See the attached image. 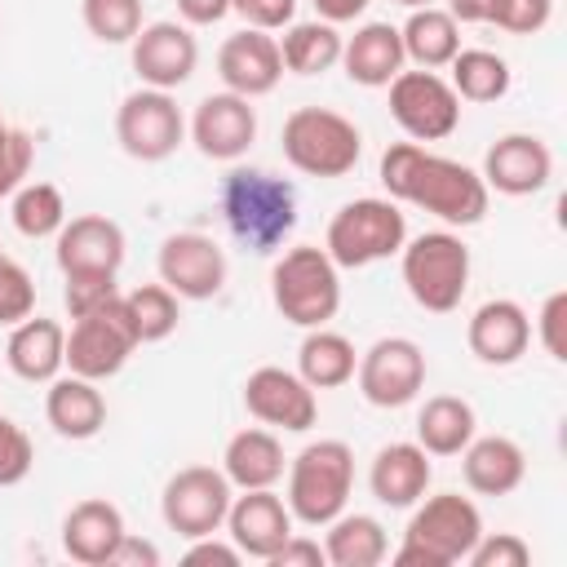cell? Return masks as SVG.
<instances>
[{"instance_id":"cell-1","label":"cell","mask_w":567,"mask_h":567,"mask_svg":"<svg viewBox=\"0 0 567 567\" xmlns=\"http://www.w3.org/2000/svg\"><path fill=\"white\" fill-rule=\"evenodd\" d=\"M377 173H381V186L394 204L425 208L447 230H465V226H478L487 217L492 190L483 186L478 168L447 159V155H434L421 142H390L381 151Z\"/></svg>"},{"instance_id":"cell-2","label":"cell","mask_w":567,"mask_h":567,"mask_svg":"<svg viewBox=\"0 0 567 567\" xmlns=\"http://www.w3.org/2000/svg\"><path fill=\"white\" fill-rule=\"evenodd\" d=\"M221 217L248 252H275L297 230V190L266 168H230L221 177Z\"/></svg>"},{"instance_id":"cell-3","label":"cell","mask_w":567,"mask_h":567,"mask_svg":"<svg viewBox=\"0 0 567 567\" xmlns=\"http://www.w3.org/2000/svg\"><path fill=\"white\" fill-rule=\"evenodd\" d=\"M478 536H483V514L470 496L461 492L421 496L412 505L394 563L399 567H452V563H465Z\"/></svg>"},{"instance_id":"cell-4","label":"cell","mask_w":567,"mask_h":567,"mask_svg":"<svg viewBox=\"0 0 567 567\" xmlns=\"http://www.w3.org/2000/svg\"><path fill=\"white\" fill-rule=\"evenodd\" d=\"M284 474H288L284 501L292 509V523L328 527L354 492V452L341 439H315L288 461Z\"/></svg>"},{"instance_id":"cell-5","label":"cell","mask_w":567,"mask_h":567,"mask_svg":"<svg viewBox=\"0 0 567 567\" xmlns=\"http://www.w3.org/2000/svg\"><path fill=\"white\" fill-rule=\"evenodd\" d=\"M270 301L292 328H323L341 310V270L319 244H292L270 270Z\"/></svg>"},{"instance_id":"cell-6","label":"cell","mask_w":567,"mask_h":567,"mask_svg":"<svg viewBox=\"0 0 567 567\" xmlns=\"http://www.w3.org/2000/svg\"><path fill=\"white\" fill-rule=\"evenodd\" d=\"M284 159L306 177H346L363 155V133L332 106H297L279 128Z\"/></svg>"},{"instance_id":"cell-7","label":"cell","mask_w":567,"mask_h":567,"mask_svg":"<svg viewBox=\"0 0 567 567\" xmlns=\"http://www.w3.org/2000/svg\"><path fill=\"white\" fill-rule=\"evenodd\" d=\"M399 270L408 297L430 315H452L470 288V244L456 230H425L403 239Z\"/></svg>"},{"instance_id":"cell-8","label":"cell","mask_w":567,"mask_h":567,"mask_svg":"<svg viewBox=\"0 0 567 567\" xmlns=\"http://www.w3.org/2000/svg\"><path fill=\"white\" fill-rule=\"evenodd\" d=\"M408 239V217L394 199L381 195H363L350 199L332 213L328 235H323V252L337 261V270H363L372 261L399 257Z\"/></svg>"},{"instance_id":"cell-9","label":"cell","mask_w":567,"mask_h":567,"mask_svg":"<svg viewBox=\"0 0 567 567\" xmlns=\"http://www.w3.org/2000/svg\"><path fill=\"white\" fill-rule=\"evenodd\" d=\"M115 142L128 159L159 164L186 142V115L173 93L164 89H137L115 106Z\"/></svg>"},{"instance_id":"cell-10","label":"cell","mask_w":567,"mask_h":567,"mask_svg":"<svg viewBox=\"0 0 567 567\" xmlns=\"http://www.w3.org/2000/svg\"><path fill=\"white\" fill-rule=\"evenodd\" d=\"M235 501V487L221 470L213 465H186L177 470L164 492H159V514H164V527L177 532L182 540H195V536H213L226 527V509Z\"/></svg>"},{"instance_id":"cell-11","label":"cell","mask_w":567,"mask_h":567,"mask_svg":"<svg viewBox=\"0 0 567 567\" xmlns=\"http://www.w3.org/2000/svg\"><path fill=\"white\" fill-rule=\"evenodd\" d=\"M390 115L408 142H443L461 124V97L439 71H399L390 84Z\"/></svg>"},{"instance_id":"cell-12","label":"cell","mask_w":567,"mask_h":567,"mask_svg":"<svg viewBox=\"0 0 567 567\" xmlns=\"http://www.w3.org/2000/svg\"><path fill=\"white\" fill-rule=\"evenodd\" d=\"M354 381L372 408H408L425 390V350L412 337H377L359 354Z\"/></svg>"},{"instance_id":"cell-13","label":"cell","mask_w":567,"mask_h":567,"mask_svg":"<svg viewBox=\"0 0 567 567\" xmlns=\"http://www.w3.org/2000/svg\"><path fill=\"white\" fill-rule=\"evenodd\" d=\"M133 350H137V337L124 319V292L106 310L75 319L71 332H66V368L75 377H89V381L115 377L128 363Z\"/></svg>"},{"instance_id":"cell-14","label":"cell","mask_w":567,"mask_h":567,"mask_svg":"<svg viewBox=\"0 0 567 567\" xmlns=\"http://www.w3.org/2000/svg\"><path fill=\"white\" fill-rule=\"evenodd\" d=\"M159 284L173 288L182 301H208L226 288V248L204 230H177L159 244L155 257Z\"/></svg>"},{"instance_id":"cell-15","label":"cell","mask_w":567,"mask_h":567,"mask_svg":"<svg viewBox=\"0 0 567 567\" xmlns=\"http://www.w3.org/2000/svg\"><path fill=\"white\" fill-rule=\"evenodd\" d=\"M128 58H133V71L146 89H182L195 66H199V40L186 22L177 18H164V22H146L133 40H128Z\"/></svg>"},{"instance_id":"cell-16","label":"cell","mask_w":567,"mask_h":567,"mask_svg":"<svg viewBox=\"0 0 567 567\" xmlns=\"http://www.w3.org/2000/svg\"><path fill=\"white\" fill-rule=\"evenodd\" d=\"M244 408H248L252 421H261L270 430H284V434H306L319 421L315 390L297 372L275 368V363H261V368L248 372V381H244Z\"/></svg>"},{"instance_id":"cell-17","label":"cell","mask_w":567,"mask_h":567,"mask_svg":"<svg viewBox=\"0 0 567 567\" xmlns=\"http://www.w3.org/2000/svg\"><path fill=\"white\" fill-rule=\"evenodd\" d=\"M190 142L204 159L235 164L257 142V106L252 97H239L230 89L208 93L190 115Z\"/></svg>"},{"instance_id":"cell-18","label":"cell","mask_w":567,"mask_h":567,"mask_svg":"<svg viewBox=\"0 0 567 567\" xmlns=\"http://www.w3.org/2000/svg\"><path fill=\"white\" fill-rule=\"evenodd\" d=\"M124 252H128V239L120 221H111L106 213L66 217L62 230L53 235V257L62 275H120Z\"/></svg>"},{"instance_id":"cell-19","label":"cell","mask_w":567,"mask_h":567,"mask_svg":"<svg viewBox=\"0 0 567 567\" xmlns=\"http://www.w3.org/2000/svg\"><path fill=\"white\" fill-rule=\"evenodd\" d=\"M478 177H483L487 190L509 195V199L536 195L554 177V151L536 133H505V137H496L487 146Z\"/></svg>"},{"instance_id":"cell-20","label":"cell","mask_w":567,"mask_h":567,"mask_svg":"<svg viewBox=\"0 0 567 567\" xmlns=\"http://www.w3.org/2000/svg\"><path fill=\"white\" fill-rule=\"evenodd\" d=\"M226 536L244 558H270L292 536V509L275 487H248L226 509Z\"/></svg>"},{"instance_id":"cell-21","label":"cell","mask_w":567,"mask_h":567,"mask_svg":"<svg viewBox=\"0 0 567 567\" xmlns=\"http://www.w3.org/2000/svg\"><path fill=\"white\" fill-rule=\"evenodd\" d=\"M217 75L239 97H266V93H275L279 80H284L279 40L270 31H252V27L226 35L221 49H217Z\"/></svg>"},{"instance_id":"cell-22","label":"cell","mask_w":567,"mask_h":567,"mask_svg":"<svg viewBox=\"0 0 567 567\" xmlns=\"http://www.w3.org/2000/svg\"><path fill=\"white\" fill-rule=\"evenodd\" d=\"M465 346H470V354H474L478 363H487V368H509V363H518V359L527 354V346H532V319H527V310H523L514 297H492V301H483V306L470 315V323H465Z\"/></svg>"},{"instance_id":"cell-23","label":"cell","mask_w":567,"mask_h":567,"mask_svg":"<svg viewBox=\"0 0 567 567\" xmlns=\"http://www.w3.org/2000/svg\"><path fill=\"white\" fill-rule=\"evenodd\" d=\"M430 478H434V465H430V452L421 443H385L372 456L368 492L385 509H412L430 492Z\"/></svg>"},{"instance_id":"cell-24","label":"cell","mask_w":567,"mask_h":567,"mask_svg":"<svg viewBox=\"0 0 567 567\" xmlns=\"http://www.w3.org/2000/svg\"><path fill=\"white\" fill-rule=\"evenodd\" d=\"M124 514L120 505H111L106 496H89V501H75L62 518V549L66 558L84 563V567H106L115 545L124 540Z\"/></svg>"},{"instance_id":"cell-25","label":"cell","mask_w":567,"mask_h":567,"mask_svg":"<svg viewBox=\"0 0 567 567\" xmlns=\"http://www.w3.org/2000/svg\"><path fill=\"white\" fill-rule=\"evenodd\" d=\"M4 363L13 377H22L31 385H49L66 368V328L58 319L27 315L22 323H13L9 341H4Z\"/></svg>"},{"instance_id":"cell-26","label":"cell","mask_w":567,"mask_h":567,"mask_svg":"<svg viewBox=\"0 0 567 567\" xmlns=\"http://www.w3.org/2000/svg\"><path fill=\"white\" fill-rule=\"evenodd\" d=\"M461 478L474 496H509L527 478V456L509 434H474L461 447Z\"/></svg>"},{"instance_id":"cell-27","label":"cell","mask_w":567,"mask_h":567,"mask_svg":"<svg viewBox=\"0 0 567 567\" xmlns=\"http://www.w3.org/2000/svg\"><path fill=\"white\" fill-rule=\"evenodd\" d=\"M44 421L53 425L58 439H71V443H84L93 434H102L106 425V399L97 390V381L89 377H53L49 390H44Z\"/></svg>"},{"instance_id":"cell-28","label":"cell","mask_w":567,"mask_h":567,"mask_svg":"<svg viewBox=\"0 0 567 567\" xmlns=\"http://www.w3.org/2000/svg\"><path fill=\"white\" fill-rule=\"evenodd\" d=\"M288 470V456H284V443L275 430L266 425H244L226 439V452H221V474L230 478V487L248 492V487H275Z\"/></svg>"},{"instance_id":"cell-29","label":"cell","mask_w":567,"mask_h":567,"mask_svg":"<svg viewBox=\"0 0 567 567\" xmlns=\"http://www.w3.org/2000/svg\"><path fill=\"white\" fill-rule=\"evenodd\" d=\"M403 40L394 22H363L346 44H341V66L350 75V84L363 89H385L399 71H403Z\"/></svg>"},{"instance_id":"cell-30","label":"cell","mask_w":567,"mask_h":567,"mask_svg":"<svg viewBox=\"0 0 567 567\" xmlns=\"http://www.w3.org/2000/svg\"><path fill=\"white\" fill-rule=\"evenodd\" d=\"M354 363H359V350L350 337L332 332L328 323L306 328V337L297 346V377L310 390H337V385L354 381Z\"/></svg>"},{"instance_id":"cell-31","label":"cell","mask_w":567,"mask_h":567,"mask_svg":"<svg viewBox=\"0 0 567 567\" xmlns=\"http://www.w3.org/2000/svg\"><path fill=\"white\" fill-rule=\"evenodd\" d=\"M478 434V416L461 394H430L416 412V443L430 456H461V447Z\"/></svg>"},{"instance_id":"cell-32","label":"cell","mask_w":567,"mask_h":567,"mask_svg":"<svg viewBox=\"0 0 567 567\" xmlns=\"http://www.w3.org/2000/svg\"><path fill=\"white\" fill-rule=\"evenodd\" d=\"M399 40H403V58L425 66V71H439L456 58L461 49V27L447 9L439 4H425V9H412L408 22L399 27Z\"/></svg>"},{"instance_id":"cell-33","label":"cell","mask_w":567,"mask_h":567,"mask_svg":"<svg viewBox=\"0 0 567 567\" xmlns=\"http://www.w3.org/2000/svg\"><path fill=\"white\" fill-rule=\"evenodd\" d=\"M390 554V540H385V527L372 518V514H337L328 523V536H323V558L332 567H377L385 563Z\"/></svg>"},{"instance_id":"cell-34","label":"cell","mask_w":567,"mask_h":567,"mask_svg":"<svg viewBox=\"0 0 567 567\" xmlns=\"http://www.w3.org/2000/svg\"><path fill=\"white\" fill-rule=\"evenodd\" d=\"M341 44H346V35L323 18L288 22L284 40H279V58H284V71H292V75H323L341 62Z\"/></svg>"},{"instance_id":"cell-35","label":"cell","mask_w":567,"mask_h":567,"mask_svg":"<svg viewBox=\"0 0 567 567\" xmlns=\"http://www.w3.org/2000/svg\"><path fill=\"white\" fill-rule=\"evenodd\" d=\"M447 66H452L447 84L456 89L461 102H478V106L483 102H501L509 93V84H514L509 62L501 53H492V49H456V58Z\"/></svg>"},{"instance_id":"cell-36","label":"cell","mask_w":567,"mask_h":567,"mask_svg":"<svg viewBox=\"0 0 567 567\" xmlns=\"http://www.w3.org/2000/svg\"><path fill=\"white\" fill-rule=\"evenodd\" d=\"M177 301L182 297L164 284H137L133 292H124V319H128L137 346H155L177 332V319H182Z\"/></svg>"},{"instance_id":"cell-37","label":"cell","mask_w":567,"mask_h":567,"mask_svg":"<svg viewBox=\"0 0 567 567\" xmlns=\"http://www.w3.org/2000/svg\"><path fill=\"white\" fill-rule=\"evenodd\" d=\"M9 217L27 239H53L66 221V199L53 182H22L9 195Z\"/></svg>"},{"instance_id":"cell-38","label":"cell","mask_w":567,"mask_h":567,"mask_svg":"<svg viewBox=\"0 0 567 567\" xmlns=\"http://www.w3.org/2000/svg\"><path fill=\"white\" fill-rule=\"evenodd\" d=\"M84 31L102 44H128L146 22H142V0H80Z\"/></svg>"},{"instance_id":"cell-39","label":"cell","mask_w":567,"mask_h":567,"mask_svg":"<svg viewBox=\"0 0 567 567\" xmlns=\"http://www.w3.org/2000/svg\"><path fill=\"white\" fill-rule=\"evenodd\" d=\"M62 279H66L62 306H66L71 319L97 315L120 297V275H62Z\"/></svg>"},{"instance_id":"cell-40","label":"cell","mask_w":567,"mask_h":567,"mask_svg":"<svg viewBox=\"0 0 567 567\" xmlns=\"http://www.w3.org/2000/svg\"><path fill=\"white\" fill-rule=\"evenodd\" d=\"M35 315V279L13 257H0V328L22 323Z\"/></svg>"},{"instance_id":"cell-41","label":"cell","mask_w":567,"mask_h":567,"mask_svg":"<svg viewBox=\"0 0 567 567\" xmlns=\"http://www.w3.org/2000/svg\"><path fill=\"white\" fill-rule=\"evenodd\" d=\"M35 465V443L31 434L0 412V487H18Z\"/></svg>"},{"instance_id":"cell-42","label":"cell","mask_w":567,"mask_h":567,"mask_svg":"<svg viewBox=\"0 0 567 567\" xmlns=\"http://www.w3.org/2000/svg\"><path fill=\"white\" fill-rule=\"evenodd\" d=\"M554 13V0H487V22L509 35H536L545 31Z\"/></svg>"},{"instance_id":"cell-43","label":"cell","mask_w":567,"mask_h":567,"mask_svg":"<svg viewBox=\"0 0 567 567\" xmlns=\"http://www.w3.org/2000/svg\"><path fill=\"white\" fill-rule=\"evenodd\" d=\"M465 563L470 567H527L532 563V549L514 532H483L474 540V549L465 554Z\"/></svg>"},{"instance_id":"cell-44","label":"cell","mask_w":567,"mask_h":567,"mask_svg":"<svg viewBox=\"0 0 567 567\" xmlns=\"http://www.w3.org/2000/svg\"><path fill=\"white\" fill-rule=\"evenodd\" d=\"M536 341H540V350L549 354V359H567V292L558 288V292H549L545 301H540V315H536Z\"/></svg>"},{"instance_id":"cell-45","label":"cell","mask_w":567,"mask_h":567,"mask_svg":"<svg viewBox=\"0 0 567 567\" xmlns=\"http://www.w3.org/2000/svg\"><path fill=\"white\" fill-rule=\"evenodd\" d=\"M31 164H35V142H31V133L13 128L9 142L0 146V199H9L31 177Z\"/></svg>"},{"instance_id":"cell-46","label":"cell","mask_w":567,"mask_h":567,"mask_svg":"<svg viewBox=\"0 0 567 567\" xmlns=\"http://www.w3.org/2000/svg\"><path fill=\"white\" fill-rule=\"evenodd\" d=\"M230 13H239L252 31H284L297 22V0H230Z\"/></svg>"},{"instance_id":"cell-47","label":"cell","mask_w":567,"mask_h":567,"mask_svg":"<svg viewBox=\"0 0 567 567\" xmlns=\"http://www.w3.org/2000/svg\"><path fill=\"white\" fill-rule=\"evenodd\" d=\"M270 567H323L328 558H323V545L315 540V536H288L270 558H266Z\"/></svg>"},{"instance_id":"cell-48","label":"cell","mask_w":567,"mask_h":567,"mask_svg":"<svg viewBox=\"0 0 567 567\" xmlns=\"http://www.w3.org/2000/svg\"><path fill=\"white\" fill-rule=\"evenodd\" d=\"M182 558H186V563H217V567H235L244 554L230 545V536H226V540H217V532H213V536H195V540H190V549H186Z\"/></svg>"},{"instance_id":"cell-49","label":"cell","mask_w":567,"mask_h":567,"mask_svg":"<svg viewBox=\"0 0 567 567\" xmlns=\"http://www.w3.org/2000/svg\"><path fill=\"white\" fill-rule=\"evenodd\" d=\"M106 567H159V549H155L151 540H142V536L124 532V540L115 545V554H111V563H106Z\"/></svg>"},{"instance_id":"cell-50","label":"cell","mask_w":567,"mask_h":567,"mask_svg":"<svg viewBox=\"0 0 567 567\" xmlns=\"http://www.w3.org/2000/svg\"><path fill=\"white\" fill-rule=\"evenodd\" d=\"M230 13V0H177V18L186 27H213Z\"/></svg>"},{"instance_id":"cell-51","label":"cell","mask_w":567,"mask_h":567,"mask_svg":"<svg viewBox=\"0 0 567 567\" xmlns=\"http://www.w3.org/2000/svg\"><path fill=\"white\" fill-rule=\"evenodd\" d=\"M310 4H315V13H319L323 22L341 27V22H354V18H363L372 0H310Z\"/></svg>"},{"instance_id":"cell-52","label":"cell","mask_w":567,"mask_h":567,"mask_svg":"<svg viewBox=\"0 0 567 567\" xmlns=\"http://www.w3.org/2000/svg\"><path fill=\"white\" fill-rule=\"evenodd\" d=\"M447 13L456 18V27L487 22V0H447Z\"/></svg>"},{"instance_id":"cell-53","label":"cell","mask_w":567,"mask_h":567,"mask_svg":"<svg viewBox=\"0 0 567 567\" xmlns=\"http://www.w3.org/2000/svg\"><path fill=\"white\" fill-rule=\"evenodd\" d=\"M403 9H425V4H434V0H399Z\"/></svg>"},{"instance_id":"cell-54","label":"cell","mask_w":567,"mask_h":567,"mask_svg":"<svg viewBox=\"0 0 567 567\" xmlns=\"http://www.w3.org/2000/svg\"><path fill=\"white\" fill-rule=\"evenodd\" d=\"M0 257H4V252H0Z\"/></svg>"}]
</instances>
